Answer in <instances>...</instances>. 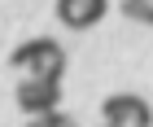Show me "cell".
<instances>
[{"instance_id": "1", "label": "cell", "mask_w": 153, "mask_h": 127, "mask_svg": "<svg viewBox=\"0 0 153 127\" xmlns=\"http://www.w3.org/2000/svg\"><path fill=\"white\" fill-rule=\"evenodd\" d=\"M9 66L18 70L22 79L61 83V75H66V48H61L57 40H48V35H39V40H22V44L9 53Z\"/></svg>"}, {"instance_id": "2", "label": "cell", "mask_w": 153, "mask_h": 127, "mask_svg": "<svg viewBox=\"0 0 153 127\" xmlns=\"http://www.w3.org/2000/svg\"><path fill=\"white\" fill-rule=\"evenodd\" d=\"M101 118L109 127H153V110L136 92H114L101 101Z\"/></svg>"}, {"instance_id": "4", "label": "cell", "mask_w": 153, "mask_h": 127, "mask_svg": "<svg viewBox=\"0 0 153 127\" xmlns=\"http://www.w3.org/2000/svg\"><path fill=\"white\" fill-rule=\"evenodd\" d=\"M105 0H57V18L61 26H70V31H88L105 18Z\"/></svg>"}, {"instance_id": "7", "label": "cell", "mask_w": 153, "mask_h": 127, "mask_svg": "<svg viewBox=\"0 0 153 127\" xmlns=\"http://www.w3.org/2000/svg\"><path fill=\"white\" fill-rule=\"evenodd\" d=\"M101 127H109V123H101Z\"/></svg>"}, {"instance_id": "5", "label": "cell", "mask_w": 153, "mask_h": 127, "mask_svg": "<svg viewBox=\"0 0 153 127\" xmlns=\"http://www.w3.org/2000/svg\"><path fill=\"white\" fill-rule=\"evenodd\" d=\"M123 13H127L131 22L153 26V0H123Z\"/></svg>"}, {"instance_id": "3", "label": "cell", "mask_w": 153, "mask_h": 127, "mask_svg": "<svg viewBox=\"0 0 153 127\" xmlns=\"http://www.w3.org/2000/svg\"><path fill=\"white\" fill-rule=\"evenodd\" d=\"M18 110L26 118H44V114H57L61 110V83H48V79H22L18 92H13Z\"/></svg>"}, {"instance_id": "6", "label": "cell", "mask_w": 153, "mask_h": 127, "mask_svg": "<svg viewBox=\"0 0 153 127\" xmlns=\"http://www.w3.org/2000/svg\"><path fill=\"white\" fill-rule=\"evenodd\" d=\"M26 127H79V123H74L70 114H61V110H57V114H44V118H31V123H26Z\"/></svg>"}]
</instances>
